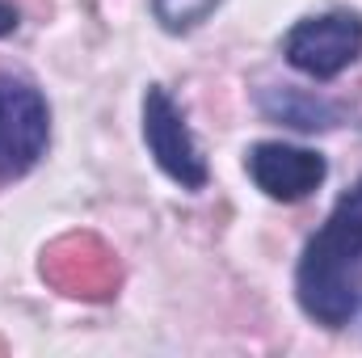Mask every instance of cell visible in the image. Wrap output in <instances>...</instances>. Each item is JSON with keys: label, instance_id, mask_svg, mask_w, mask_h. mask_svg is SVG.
<instances>
[{"label": "cell", "instance_id": "6da1fadb", "mask_svg": "<svg viewBox=\"0 0 362 358\" xmlns=\"http://www.w3.org/2000/svg\"><path fill=\"white\" fill-rule=\"evenodd\" d=\"M299 308L325 329H341L358 312L362 295V178L346 190L325 219V228L308 241L295 270Z\"/></svg>", "mask_w": 362, "mask_h": 358}, {"label": "cell", "instance_id": "7a4b0ae2", "mask_svg": "<svg viewBox=\"0 0 362 358\" xmlns=\"http://www.w3.org/2000/svg\"><path fill=\"white\" fill-rule=\"evenodd\" d=\"M51 139L47 97L13 76H0V181L25 178Z\"/></svg>", "mask_w": 362, "mask_h": 358}, {"label": "cell", "instance_id": "3957f363", "mask_svg": "<svg viewBox=\"0 0 362 358\" xmlns=\"http://www.w3.org/2000/svg\"><path fill=\"white\" fill-rule=\"evenodd\" d=\"M282 55L295 72H303L312 81H333L362 55V21L354 13L308 17L286 34Z\"/></svg>", "mask_w": 362, "mask_h": 358}, {"label": "cell", "instance_id": "277c9868", "mask_svg": "<svg viewBox=\"0 0 362 358\" xmlns=\"http://www.w3.org/2000/svg\"><path fill=\"white\" fill-rule=\"evenodd\" d=\"M144 144L156 156V165L177 181L181 190H202L206 185V178H211L206 161H202L181 110L173 105V97L160 85H152L144 93Z\"/></svg>", "mask_w": 362, "mask_h": 358}, {"label": "cell", "instance_id": "5b68a950", "mask_svg": "<svg viewBox=\"0 0 362 358\" xmlns=\"http://www.w3.org/2000/svg\"><path fill=\"white\" fill-rule=\"evenodd\" d=\"M245 165H249V178L257 181V190L278 202L308 198L329 173L325 156H316L308 148H291V144H257V148H249Z\"/></svg>", "mask_w": 362, "mask_h": 358}, {"label": "cell", "instance_id": "8992f818", "mask_svg": "<svg viewBox=\"0 0 362 358\" xmlns=\"http://www.w3.org/2000/svg\"><path fill=\"white\" fill-rule=\"evenodd\" d=\"M262 110H266L270 118H282V122L299 127V131H329V127H337V118H341L337 105H329V101H320V97H308V93H295V89L266 93V97H262Z\"/></svg>", "mask_w": 362, "mask_h": 358}, {"label": "cell", "instance_id": "52a82bcc", "mask_svg": "<svg viewBox=\"0 0 362 358\" xmlns=\"http://www.w3.org/2000/svg\"><path fill=\"white\" fill-rule=\"evenodd\" d=\"M215 4H219V0H152V8H156L160 25H165V30H173V34L194 30L198 21H206Z\"/></svg>", "mask_w": 362, "mask_h": 358}, {"label": "cell", "instance_id": "ba28073f", "mask_svg": "<svg viewBox=\"0 0 362 358\" xmlns=\"http://www.w3.org/2000/svg\"><path fill=\"white\" fill-rule=\"evenodd\" d=\"M17 21H21V17H17V8H13L8 0H0V38H8V34L17 30Z\"/></svg>", "mask_w": 362, "mask_h": 358}]
</instances>
